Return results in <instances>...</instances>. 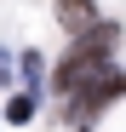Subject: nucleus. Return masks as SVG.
<instances>
[{"mask_svg": "<svg viewBox=\"0 0 126 132\" xmlns=\"http://www.w3.org/2000/svg\"><path fill=\"white\" fill-rule=\"evenodd\" d=\"M29 115H34V92H17V98L6 103V121H17V126H23Z\"/></svg>", "mask_w": 126, "mask_h": 132, "instance_id": "20e7f679", "label": "nucleus"}, {"mask_svg": "<svg viewBox=\"0 0 126 132\" xmlns=\"http://www.w3.org/2000/svg\"><path fill=\"white\" fill-rule=\"evenodd\" d=\"M109 98H126V75H103V80H92V92H75L69 115H75V121H86V115H97Z\"/></svg>", "mask_w": 126, "mask_h": 132, "instance_id": "f257e3e1", "label": "nucleus"}, {"mask_svg": "<svg viewBox=\"0 0 126 132\" xmlns=\"http://www.w3.org/2000/svg\"><path fill=\"white\" fill-rule=\"evenodd\" d=\"M97 69H103V57H97V52H86V46H75L69 57L57 63V86H63V92H75L80 80L92 86V80H97Z\"/></svg>", "mask_w": 126, "mask_h": 132, "instance_id": "f03ea898", "label": "nucleus"}, {"mask_svg": "<svg viewBox=\"0 0 126 132\" xmlns=\"http://www.w3.org/2000/svg\"><path fill=\"white\" fill-rule=\"evenodd\" d=\"M57 23H63V29H80V35H92V29H97V12H92V6H57Z\"/></svg>", "mask_w": 126, "mask_h": 132, "instance_id": "7ed1b4c3", "label": "nucleus"}]
</instances>
